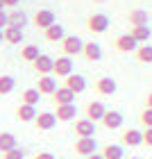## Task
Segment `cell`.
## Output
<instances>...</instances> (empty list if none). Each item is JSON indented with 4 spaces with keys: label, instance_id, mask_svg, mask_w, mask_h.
I'll return each instance as SVG.
<instances>
[{
    "label": "cell",
    "instance_id": "6da1fadb",
    "mask_svg": "<svg viewBox=\"0 0 152 159\" xmlns=\"http://www.w3.org/2000/svg\"><path fill=\"white\" fill-rule=\"evenodd\" d=\"M86 30L91 34H105L109 30V16L107 14H91L86 18Z\"/></svg>",
    "mask_w": 152,
    "mask_h": 159
},
{
    "label": "cell",
    "instance_id": "7a4b0ae2",
    "mask_svg": "<svg viewBox=\"0 0 152 159\" xmlns=\"http://www.w3.org/2000/svg\"><path fill=\"white\" fill-rule=\"evenodd\" d=\"M82 48H84V41L79 37H75V34H66L61 41V55H66V57L82 55Z\"/></svg>",
    "mask_w": 152,
    "mask_h": 159
},
{
    "label": "cell",
    "instance_id": "3957f363",
    "mask_svg": "<svg viewBox=\"0 0 152 159\" xmlns=\"http://www.w3.org/2000/svg\"><path fill=\"white\" fill-rule=\"evenodd\" d=\"M73 57H66V55H61V57H57L55 59V66H52V75L55 77H64L66 80L70 73H73Z\"/></svg>",
    "mask_w": 152,
    "mask_h": 159
},
{
    "label": "cell",
    "instance_id": "277c9868",
    "mask_svg": "<svg viewBox=\"0 0 152 159\" xmlns=\"http://www.w3.org/2000/svg\"><path fill=\"white\" fill-rule=\"evenodd\" d=\"M84 114H86V118H89L91 123H100L102 116L107 114V107H105L102 100H91V102H86Z\"/></svg>",
    "mask_w": 152,
    "mask_h": 159
},
{
    "label": "cell",
    "instance_id": "5b68a950",
    "mask_svg": "<svg viewBox=\"0 0 152 159\" xmlns=\"http://www.w3.org/2000/svg\"><path fill=\"white\" fill-rule=\"evenodd\" d=\"M55 125H57L55 111H39L37 118H34V127H37L39 132H50Z\"/></svg>",
    "mask_w": 152,
    "mask_h": 159
},
{
    "label": "cell",
    "instance_id": "8992f818",
    "mask_svg": "<svg viewBox=\"0 0 152 159\" xmlns=\"http://www.w3.org/2000/svg\"><path fill=\"white\" fill-rule=\"evenodd\" d=\"M73 150L77 157H89L93 152H98V141L96 139H77L73 143Z\"/></svg>",
    "mask_w": 152,
    "mask_h": 159
},
{
    "label": "cell",
    "instance_id": "52a82bcc",
    "mask_svg": "<svg viewBox=\"0 0 152 159\" xmlns=\"http://www.w3.org/2000/svg\"><path fill=\"white\" fill-rule=\"evenodd\" d=\"M75 136L77 139H93L96 136V123L89 118H77L75 120Z\"/></svg>",
    "mask_w": 152,
    "mask_h": 159
},
{
    "label": "cell",
    "instance_id": "ba28073f",
    "mask_svg": "<svg viewBox=\"0 0 152 159\" xmlns=\"http://www.w3.org/2000/svg\"><path fill=\"white\" fill-rule=\"evenodd\" d=\"M57 86H59V84H57V77L55 75H41L34 89H37L41 96H52V93L57 91Z\"/></svg>",
    "mask_w": 152,
    "mask_h": 159
},
{
    "label": "cell",
    "instance_id": "9c48e42d",
    "mask_svg": "<svg viewBox=\"0 0 152 159\" xmlns=\"http://www.w3.org/2000/svg\"><path fill=\"white\" fill-rule=\"evenodd\" d=\"M93 89H96L100 96H114L116 89H118V84H116V80L114 77H98L96 80V84H93Z\"/></svg>",
    "mask_w": 152,
    "mask_h": 159
},
{
    "label": "cell",
    "instance_id": "30bf717a",
    "mask_svg": "<svg viewBox=\"0 0 152 159\" xmlns=\"http://www.w3.org/2000/svg\"><path fill=\"white\" fill-rule=\"evenodd\" d=\"M32 66H34V70H37L39 75H52V66H55V59L50 55H39L37 59L32 61Z\"/></svg>",
    "mask_w": 152,
    "mask_h": 159
},
{
    "label": "cell",
    "instance_id": "8fae6325",
    "mask_svg": "<svg viewBox=\"0 0 152 159\" xmlns=\"http://www.w3.org/2000/svg\"><path fill=\"white\" fill-rule=\"evenodd\" d=\"M55 116H57V123H70V120H77V107H75V105H57Z\"/></svg>",
    "mask_w": 152,
    "mask_h": 159
},
{
    "label": "cell",
    "instance_id": "7c38bea8",
    "mask_svg": "<svg viewBox=\"0 0 152 159\" xmlns=\"http://www.w3.org/2000/svg\"><path fill=\"white\" fill-rule=\"evenodd\" d=\"M114 48L118 50V52H134V50L139 48V43H136V39L127 32V34H120V37L114 41Z\"/></svg>",
    "mask_w": 152,
    "mask_h": 159
},
{
    "label": "cell",
    "instance_id": "4fadbf2b",
    "mask_svg": "<svg viewBox=\"0 0 152 159\" xmlns=\"http://www.w3.org/2000/svg\"><path fill=\"white\" fill-rule=\"evenodd\" d=\"M61 86H66V89H70L77 96V93H82L86 89V77L84 75H79V73H70L66 80H64V84Z\"/></svg>",
    "mask_w": 152,
    "mask_h": 159
},
{
    "label": "cell",
    "instance_id": "5bb4252c",
    "mask_svg": "<svg viewBox=\"0 0 152 159\" xmlns=\"http://www.w3.org/2000/svg\"><path fill=\"white\" fill-rule=\"evenodd\" d=\"M55 11L52 9H39L34 14V25L39 27V30H48L50 25H55Z\"/></svg>",
    "mask_w": 152,
    "mask_h": 159
},
{
    "label": "cell",
    "instance_id": "9a60e30c",
    "mask_svg": "<svg viewBox=\"0 0 152 159\" xmlns=\"http://www.w3.org/2000/svg\"><path fill=\"white\" fill-rule=\"evenodd\" d=\"M120 141H123V146H129V148L141 146V143H143V129H136V127L125 129L123 136H120Z\"/></svg>",
    "mask_w": 152,
    "mask_h": 159
},
{
    "label": "cell",
    "instance_id": "2e32d148",
    "mask_svg": "<svg viewBox=\"0 0 152 159\" xmlns=\"http://www.w3.org/2000/svg\"><path fill=\"white\" fill-rule=\"evenodd\" d=\"M82 57L86 61H100V59H102V48H100V43L86 41L84 48H82Z\"/></svg>",
    "mask_w": 152,
    "mask_h": 159
},
{
    "label": "cell",
    "instance_id": "e0dca14e",
    "mask_svg": "<svg viewBox=\"0 0 152 159\" xmlns=\"http://www.w3.org/2000/svg\"><path fill=\"white\" fill-rule=\"evenodd\" d=\"M102 125L107 127V129H118L120 125H123V114L118 111V109H107V114L102 116Z\"/></svg>",
    "mask_w": 152,
    "mask_h": 159
},
{
    "label": "cell",
    "instance_id": "ac0fdd59",
    "mask_svg": "<svg viewBox=\"0 0 152 159\" xmlns=\"http://www.w3.org/2000/svg\"><path fill=\"white\" fill-rule=\"evenodd\" d=\"M16 120L20 123H34V118H37V107H32V105H18L16 107Z\"/></svg>",
    "mask_w": 152,
    "mask_h": 159
},
{
    "label": "cell",
    "instance_id": "d6986e66",
    "mask_svg": "<svg viewBox=\"0 0 152 159\" xmlns=\"http://www.w3.org/2000/svg\"><path fill=\"white\" fill-rule=\"evenodd\" d=\"M52 102L55 105H73L75 102V93L66 89V86H57V91L52 93Z\"/></svg>",
    "mask_w": 152,
    "mask_h": 159
},
{
    "label": "cell",
    "instance_id": "ffe728a7",
    "mask_svg": "<svg viewBox=\"0 0 152 159\" xmlns=\"http://www.w3.org/2000/svg\"><path fill=\"white\" fill-rule=\"evenodd\" d=\"M129 27H136V25H150V14L145 9H132L129 11Z\"/></svg>",
    "mask_w": 152,
    "mask_h": 159
},
{
    "label": "cell",
    "instance_id": "44dd1931",
    "mask_svg": "<svg viewBox=\"0 0 152 159\" xmlns=\"http://www.w3.org/2000/svg\"><path fill=\"white\" fill-rule=\"evenodd\" d=\"M43 37H46V41L50 43H57V41H64V37H66V30L59 25V23H55V25H50L48 30H43Z\"/></svg>",
    "mask_w": 152,
    "mask_h": 159
},
{
    "label": "cell",
    "instance_id": "7402d4cb",
    "mask_svg": "<svg viewBox=\"0 0 152 159\" xmlns=\"http://www.w3.org/2000/svg\"><path fill=\"white\" fill-rule=\"evenodd\" d=\"M129 34L136 39V43H148L152 37V27L150 25H136V27H129Z\"/></svg>",
    "mask_w": 152,
    "mask_h": 159
},
{
    "label": "cell",
    "instance_id": "603a6c76",
    "mask_svg": "<svg viewBox=\"0 0 152 159\" xmlns=\"http://www.w3.org/2000/svg\"><path fill=\"white\" fill-rule=\"evenodd\" d=\"M102 157L105 159H125V148L118 143H107L102 148Z\"/></svg>",
    "mask_w": 152,
    "mask_h": 159
},
{
    "label": "cell",
    "instance_id": "cb8c5ba5",
    "mask_svg": "<svg viewBox=\"0 0 152 159\" xmlns=\"http://www.w3.org/2000/svg\"><path fill=\"white\" fill-rule=\"evenodd\" d=\"M2 34H5V41L9 43V46H18V43L23 41V30H20V27L7 25L5 30H2Z\"/></svg>",
    "mask_w": 152,
    "mask_h": 159
},
{
    "label": "cell",
    "instance_id": "d4e9b609",
    "mask_svg": "<svg viewBox=\"0 0 152 159\" xmlns=\"http://www.w3.org/2000/svg\"><path fill=\"white\" fill-rule=\"evenodd\" d=\"M14 148H18V141H16V136H14L11 132H0V152H9V150Z\"/></svg>",
    "mask_w": 152,
    "mask_h": 159
},
{
    "label": "cell",
    "instance_id": "484cf974",
    "mask_svg": "<svg viewBox=\"0 0 152 159\" xmlns=\"http://www.w3.org/2000/svg\"><path fill=\"white\" fill-rule=\"evenodd\" d=\"M134 57L141 64H152V46L150 43H139V48L134 50Z\"/></svg>",
    "mask_w": 152,
    "mask_h": 159
},
{
    "label": "cell",
    "instance_id": "4316f807",
    "mask_svg": "<svg viewBox=\"0 0 152 159\" xmlns=\"http://www.w3.org/2000/svg\"><path fill=\"white\" fill-rule=\"evenodd\" d=\"M39 100H41V93L34 89V86H30V89H25L23 96H20V105H32V107H37Z\"/></svg>",
    "mask_w": 152,
    "mask_h": 159
},
{
    "label": "cell",
    "instance_id": "83f0119b",
    "mask_svg": "<svg viewBox=\"0 0 152 159\" xmlns=\"http://www.w3.org/2000/svg\"><path fill=\"white\" fill-rule=\"evenodd\" d=\"M7 18H9V25H11V27H20V30H23V27L27 25V14H25V11L14 9V11L7 14Z\"/></svg>",
    "mask_w": 152,
    "mask_h": 159
},
{
    "label": "cell",
    "instance_id": "f1b7e54d",
    "mask_svg": "<svg viewBox=\"0 0 152 159\" xmlns=\"http://www.w3.org/2000/svg\"><path fill=\"white\" fill-rule=\"evenodd\" d=\"M16 86V77L14 75H0V96H9Z\"/></svg>",
    "mask_w": 152,
    "mask_h": 159
},
{
    "label": "cell",
    "instance_id": "f546056e",
    "mask_svg": "<svg viewBox=\"0 0 152 159\" xmlns=\"http://www.w3.org/2000/svg\"><path fill=\"white\" fill-rule=\"evenodd\" d=\"M41 52H39V46H34V43H27V46H23L20 48V59H25V61H34L39 57Z\"/></svg>",
    "mask_w": 152,
    "mask_h": 159
},
{
    "label": "cell",
    "instance_id": "4dcf8cb0",
    "mask_svg": "<svg viewBox=\"0 0 152 159\" xmlns=\"http://www.w3.org/2000/svg\"><path fill=\"white\" fill-rule=\"evenodd\" d=\"M139 120H141V125H143V129H145V127H152V109H148V107H145V109L141 111V116H139Z\"/></svg>",
    "mask_w": 152,
    "mask_h": 159
},
{
    "label": "cell",
    "instance_id": "1f68e13d",
    "mask_svg": "<svg viewBox=\"0 0 152 159\" xmlns=\"http://www.w3.org/2000/svg\"><path fill=\"white\" fill-rule=\"evenodd\" d=\"M2 159H25V150L23 148H14V150H9V152H5Z\"/></svg>",
    "mask_w": 152,
    "mask_h": 159
},
{
    "label": "cell",
    "instance_id": "d6a6232c",
    "mask_svg": "<svg viewBox=\"0 0 152 159\" xmlns=\"http://www.w3.org/2000/svg\"><path fill=\"white\" fill-rule=\"evenodd\" d=\"M143 146L152 148V127H145V129H143Z\"/></svg>",
    "mask_w": 152,
    "mask_h": 159
},
{
    "label": "cell",
    "instance_id": "836d02e7",
    "mask_svg": "<svg viewBox=\"0 0 152 159\" xmlns=\"http://www.w3.org/2000/svg\"><path fill=\"white\" fill-rule=\"evenodd\" d=\"M7 25H9V18H7V11L2 9V11H0V30H5Z\"/></svg>",
    "mask_w": 152,
    "mask_h": 159
},
{
    "label": "cell",
    "instance_id": "e575fe53",
    "mask_svg": "<svg viewBox=\"0 0 152 159\" xmlns=\"http://www.w3.org/2000/svg\"><path fill=\"white\" fill-rule=\"evenodd\" d=\"M34 159H57L52 152H39V155H34Z\"/></svg>",
    "mask_w": 152,
    "mask_h": 159
},
{
    "label": "cell",
    "instance_id": "d590c367",
    "mask_svg": "<svg viewBox=\"0 0 152 159\" xmlns=\"http://www.w3.org/2000/svg\"><path fill=\"white\" fill-rule=\"evenodd\" d=\"M2 2H5V7H18L20 0H2Z\"/></svg>",
    "mask_w": 152,
    "mask_h": 159
},
{
    "label": "cell",
    "instance_id": "8d00e7d4",
    "mask_svg": "<svg viewBox=\"0 0 152 159\" xmlns=\"http://www.w3.org/2000/svg\"><path fill=\"white\" fill-rule=\"evenodd\" d=\"M145 107H148V109H152V91L145 96Z\"/></svg>",
    "mask_w": 152,
    "mask_h": 159
},
{
    "label": "cell",
    "instance_id": "74e56055",
    "mask_svg": "<svg viewBox=\"0 0 152 159\" xmlns=\"http://www.w3.org/2000/svg\"><path fill=\"white\" fill-rule=\"evenodd\" d=\"M84 159H105V157H102V152H93V155H89V157H84Z\"/></svg>",
    "mask_w": 152,
    "mask_h": 159
},
{
    "label": "cell",
    "instance_id": "f35d334b",
    "mask_svg": "<svg viewBox=\"0 0 152 159\" xmlns=\"http://www.w3.org/2000/svg\"><path fill=\"white\" fill-rule=\"evenodd\" d=\"M5 41V34H2V30H0V43H2Z\"/></svg>",
    "mask_w": 152,
    "mask_h": 159
},
{
    "label": "cell",
    "instance_id": "ab89813d",
    "mask_svg": "<svg viewBox=\"0 0 152 159\" xmlns=\"http://www.w3.org/2000/svg\"><path fill=\"white\" fill-rule=\"evenodd\" d=\"M5 9V2H2V0H0V11H2Z\"/></svg>",
    "mask_w": 152,
    "mask_h": 159
},
{
    "label": "cell",
    "instance_id": "60d3db41",
    "mask_svg": "<svg viewBox=\"0 0 152 159\" xmlns=\"http://www.w3.org/2000/svg\"><path fill=\"white\" fill-rule=\"evenodd\" d=\"M93 2H98V5H100V2H105V0H93Z\"/></svg>",
    "mask_w": 152,
    "mask_h": 159
},
{
    "label": "cell",
    "instance_id": "b9f144b4",
    "mask_svg": "<svg viewBox=\"0 0 152 159\" xmlns=\"http://www.w3.org/2000/svg\"><path fill=\"white\" fill-rule=\"evenodd\" d=\"M129 159H141V157H129Z\"/></svg>",
    "mask_w": 152,
    "mask_h": 159
},
{
    "label": "cell",
    "instance_id": "7bdbcfd3",
    "mask_svg": "<svg viewBox=\"0 0 152 159\" xmlns=\"http://www.w3.org/2000/svg\"><path fill=\"white\" fill-rule=\"evenodd\" d=\"M59 159H66V157H59Z\"/></svg>",
    "mask_w": 152,
    "mask_h": 159
}]
</instances>
